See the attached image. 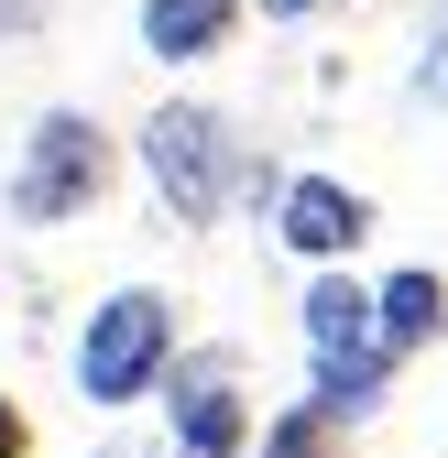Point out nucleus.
<instances>
[{
  "instance_id": "39448f33",
  "label": "nucleus",
  "mask_w": 448,
  "mask_h": 458,
  "mask_svg": "<svg viewBox=\"0 0 448 458\" xmlns=\"http://www.w3.org/2000/svg\"><path fill=\"white\" fill-rule=\"evenodd\" d=\"M273 241H285L296 262H317V273H340L372 241V197L340 186V175H285L273 186Z\"/></svg>"
},
{
  "instance_id": "0eeeda50",
  "label": "nucleus",
  "mask_w": 448,
  "mask_h": 458,
  "mask_svg": "<svg viewBox=\"0 0 448 458\" xmlns=\"http://www.w3.org/2000/svg\"><path fill=\"white\" fill-rule=\"evenodd\" d=\"M241 33V0H142V55L153 66H208Z\"/></svg>"
},
{
  "instance_id": "6e6552de",
  "label": "nucleus",
  "mask_w": 448,
  "mask_h": 458,
  "mask_svg": "<svg viewBox=\"0 0 448 458\" xmlns=\"http://www.w3.org/2000/svg\"><path fill=\"white\" fill-rule=\"evenodd\" d=\"M252 458H350V426L328 415V404H285V415L252 437Z\"/></svg>"
},
{
  "instance_id": "9b49d317",
  "label": "nucleus",
  "mask_w": 448,
  "mask_h": 458,
  "mask_svg": "<svg viewBox=\"0 0 448 458\" xmlns=\"http://www.w3.org/2000/svg\"><path fill=\"white\" fill-rule=\"evenodd\" d=\"M263 22H306V12H328V0H252Z\"/></svg>"
},
{
  "instance_id": "7ed1b4c3",
  "label": "nucleus",
  "mask_w": 448,
  "mask_h": 458,
  "mask_svg": "<svg viewBox=\"0 0 448 458\" xmlns=\"http://www.w3.org/2000/svg\"><path fill=\"white\" fill-rule=\"evenodd\" d=\"M109 186H121V142H109L88 109H44V121L22 131V164H12V218L22 229H66Z\"/></svg>"
},
{
  "instance_id": "423d86ee",
  "label": "nucleus",
  "mask_w": 448,
  "mask_h": 458,
  "mask_svg": "<svg viewBox=\"0 0 448 458\" xmlns=\"http://www.w3.org/2000/svg\"><path fill=\"white\" fill-rule=\"evenodd\" d=\"M372 338H383V360H416V350H437L448 338V273L437 262H405V273H383L372 284Z\"/></svg>"
},
{
  "instance_id": "20e7f679",
  "label": "nucleus",
  "mask_w": 448,
  "mask_h": 458,
  "mask_svg": "<svg viewBox=\"0 0 448 458\" xmlns=\"http://www.w3.org/2000/svg\"><path fill=\"white\" fill-rule=\"evenodd\" d=\"M164 426L176 458H252V404H241V350H176L164 371Z\"/></svg>"
},
{
  "instance_id": "f257e3e1",
  "label": "nucleus",
  "mask_w": 448,
  "mask_h": 458,
  "mask_svg": "<svg viewBox=\"0 0 448 458\" xmlns=\"http://www.w3.org/2000/svg\"><path fill=\"white\" fill-rule=\"evenodd\" d=\"M132 153H142V175H153L164 218H186V229H208L219 208L241 197V175H252V142L219 121L208 98H164L153 121L132 131Z\"/></svg>"
},
{
  "instance_id": "9d476101",
  "label": "nucleus",
  "mask_w": 448,
  "mask_h": 458,
  "mask_svg": "<svg viewBox=\"0 0 448 458\" xmlns=\"http://www.w3.org/2000/svg\"><path fill=\"white\" fill-rule=\"evenodd\" d=\"M0 458H33V426H22V404L0 393Z\"/></svg>"
},
{
  "instance_id": "1a4fd4ad",
  "label": "nucleus",
  "mask_w": 448,
  "mask_h": 458,
  "mask_svg": "<svg viewBox=\"0 0 448 458\" xmlns=\"http://www.w3.org/2000/svg\"><path fill=\"white\" fill-rule=\"evenodd\" d=\"M416 98H426V109H448V0L426 12V44H416Z\"/></svg>"
},
{
  "instance_id": "f8f14e48",
  "label": "nucleus",
  "mask_w": 448,
  "mask_h": 458,
  "mask_svg": "<svg viewBox=\"0 0 448 458\" xmlns=\"http://www.w3.org/2000/svg\"><path fill=\"white\" fill-rule=\"evenodd\" d=\"M12 22H22V0H0V33H12Z\"/></svg>"
},
{
  "instance_id": "f03ea898",
  "label": "nucleus",
  "mask_w": 448,
  "mask_h": 458,
  "mask_svg": "<svg viewBox=\"0 0 448 458\" xmlns=\"http://www.w3.org/2000/svg\"><path fill=\"white\" fill-rule=\"evenodd\" d=\"M164 371H176V295H153V284L99 295L77 327V393L99 415H121V404H153Z\"/></svg>"
}]
</instances>
